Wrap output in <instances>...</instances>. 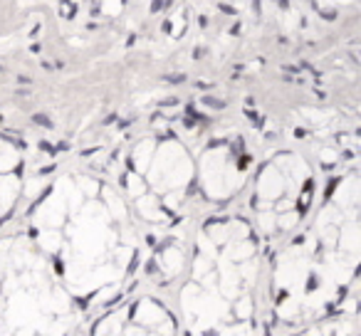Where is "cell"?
<instances>
[{
    "label": "cell",
    "instance_id": "6da1fadb",
    "mask_svg": "<svg viewBox=\"0 0 361 336\" xmlns=\"http://www.w3.org/2000/svg\"><path fill=\"white\" fill-rule=\"evenodd\" d=\"M32 124H37V126H45V129H52V121H50V116L47 114H32Z\"/></svg>",
    "mask_w": 361,
    "mask_h": 336
},
{
    "label": "cell",
    "instance_id": "2e32d148",
    "mask_svg": "<svg viewBox=\"0 0 361 336\" xmlns=\"http://www.w3.org/2000/svg\"><path fill=\"white\" fill-rule=\"evenodd\" d=\"M208 23H211V20H208L206 15H201V18H198V25H201V27H208Z\"/></svg>",
    "mask_w": 361,
    "mask_h": 336
},
{
    "label": "cell",
    "instance_id": "d6986e66",
    "mask_svg": "<svg viewBox=\"0 0 361 336\" xmlns=\"http://www.w3.org/2000/svg\"><path fill=\"white\" fill-rule=\"evenodd\" d=\"M277 6H280L282 11H287V8H290V0H277Z\"/></svg>",
    "mask_w": 361,
    "mask_h": 336
},
{
    "label": "cell",
    "instance_id": "ba28073f",
    "mask_svg": "<svg viewBox=\"0 0 361 336\" xmlns=\"http://www.w3.org/2000/svg\"><path fill=\"white\" fill-rule=\"evenodd\" d=\"M218 11H221V13H226V15H238V11H235V8H233V6H223V3H221V6H218Z\"/></svg>",
    "mask_w": 361,
    "mask_h": 336
},
{
    "label": "cell",
    "instance_id": "ffe728a7",
    "mask_svg": "<svg viewBox=\"0 0 361 336\" xmlns=\"http://www.w3.org/2000/svg\"><path fill=\"white\" fill-rule=\"evenodd\" d=\"M114 121H116V114H109V116H106V119H104V124L109 126V124H114Z\"/></svg>",
    "mask_w": 361,
    "mask_h": 336
},
{
    "label": "cell",
    "instance_id": "9a60e30c",
    "mask_svg": "<svg viewBox=\"0 0 361 336\" xmlns=\"http://www.w3.org/2000/svg\"><path fill=\"white\" fill-rule=\"evenodd\" d=\"M193 124H196V121H193V116H183V126H188V129H191Z\"/></svg>",
    "mask_w": 361,
    "mask_h": 336
},
{
    "label": "cell",
    "instance_id": "e0dca14e",
    "mask_svg": "<svg viewBox=\"0 0 361 336\" xmlns=\"http://www.w3.org/2000/svg\"><path fill=\"white\" fill-rule=\"evenodd\" d=\"M131 126V119H124V121H119V129L124 131V129H129Z\"/></svg>",
    "mask_w": 361,
    "mask_h": 336
},
{
    "label": "cell",
    "instance_id": "7402d4cb",
    "mask_svg": "<svg viewBox=\"0 0 361 336\" xmlns=\"http://www.w3.org/2000/svg\"><path fill=\"white\" fill-rule=\"evenodd\" d=\"M55 270H57V272H60V275H62V272H65V265H62L60 260H55Z\"/></svg>",
    "mask_w": 361,
    "mask_h": 336
},
{
    "label": "cell",
    "instance_id": "4fadbf2b",
    "mask_svg": "<svg viewBox=\"0 0 361 336\" xmlns=\"http://www.w3.org/2000/svg\"><path fill=\"white\" fill-rule=\"evenodd\" d=\"M336 183H339V178H331V183H329V188H326V198L331 196V191L336 188Z\"/></svg>",
    "mask_w": 361,
    "mask_h": 336
},
{
    "label": "cell",
    "instance_id": "5bb4252c",
    "mask_svg": "<svg viewBox=\"0 0 361 336\" xmlns=\"http://www.w3.org/2000/svg\"><path fill=\"white\" fill-rule=\"evenodd\" d=\"M203 55H206V50H203V47H196V50H193V57H196V60H201Z\"/></svg>",
    "mask_w": 361,
    "mask_h": 336
},
{
    "label": "cell",
    "instance_id": "8992f818",
    "mask_svg": "<svg viewBox=\"0 0 361 336\" xmlns=\"http://www.w3.org/2000/svg\"><path fill=\"white\" fill-rule=\"evenodd\" d=\"M319 287V277L317 275H310V282H307V292H314Z\"/></svg>",
    "mask_w": 361,
    "mask_h": 336
},
{
    "label": "cell",
    "instance_id": "ac0fdd59",
    "mask_svg": "<svg viewBox=\"0 0 361 336\" xmlns=\"http://www.w3.org/2000/svg\"><path fill=\"white\" fill-rule=\"evenodd\" d=\"M136 265H139V255H134V260H131V265H129V272H134Z\"/></svg>",
    "mask_w": 361,
    "mask_h": 336
},
{
    "label": "cell",
    "instance_id": "5b68a950",
    "mask_svg": "<svg viewBox=\"0 0 361 336\" xmlns=\"http://www.w3.org/2000/svg\"><path fill=\"white\" fill-rule=\"evenodd\" d=\"M319 18L326 23H334L336 20V11H319Z\"/></svg>",
    "mask_w": 361,
    "mask_h": 336
},
{
    "label": "cell",
    "instance_id": "7a4b0ae2",
    "mask_svg": "<svg viewBox=\"0 0 361 336\" xmlns=\"http://www.w3.org/2000/svg\"><path fill=\"white\" fill-rule=\"evenodd\" d=\"M203 104L211 106V109H226L228 101H221V99H216V97H203Z\"/></svg>",
    "mask_w": 361,
    "mask_h": 336
},
{
    "label": "cell",
    "instance_id": "cb8c5ba5",
    "mask_svg": "<svg viewBox=\"0 0 361 336\" xmlns=\"http://www.w3.org/2000/svg\"><path fill=\"white\" fill-rule=\"evenodd\" d=\"M0 72H3V67H0Z\"/></svg>",
    "mask_w": 361,
    "mask_h": 336
},
{
    "label": "cell",
    "instance_id": "9c48e42d",
    "mask_svg": "<svg viewBox=\"0 0 361 336\" xmlns=\"http://www.w3.org/2000/svg\"><path fill=\"white\" fill-rule=\"evenodd\" d=\"M159 104L161 106H176V104H178V99H176V97H166V99H161Z\"/></svg>",
    "mask_w": 361,
    "mask_h": 336
},
{
    "label": "cell",
    "instance_id": "603a6c76",
    "mask_svg": "<svg viewBox=\"0 0 361 336\" xmlns=\"http://www.w3.org/2000/svg\"><path fill=\"white\" fill-rule=\"evenodd\" d=\"M70 149V144H67V141H62V144H57V151H67Z\"/></svg>",
    "mask_w": 361,
    "mask_h": 336
},
{
    "label": "cell",
    "instance_id": "52a82bcc",
    "mask_svg": "<svg viewBox=\"0 0 361 336\" xmlns=\"http://www.w3.org/2000/svg\"><path fill=\"white\" fill-rule=\"evenodd\" d=\"M250 161H252V158H250L247 154H245V156H240V158H238V168H240V171H245L247 166H250Z\"/></svg>",
    "mask_w": 361,
    "mask_h": 336
},
{
    "label": "cell",
    "instance_id": "30bf717a",
    "mask_svg": "<svg viewBox=\"0 0 361 336\" xmlns=\"http://www.w3.org/2000/svg\"><path fill=\"white\" fill-rule=\"evenodd\" d=\"M40 151H47V154H55V146L47 144V141H40Z\"/></svg>",
    "mask_w": 361,
    "mask_h": 336
},
{
    "label": "cell",
    "instance_id": "44dd1931",
    "mask_svg": "<svg viewBox=\"0 0 361 336\" xmlns=\"http://www.w3.org/2000/svg\"><path fill=\"white\" fill-rule=\"evenodd\" d=\"M295 136H297V139H305L307 131H305V129H295Z\"/></svg>",
    "mask_w": 361,
    "mask_h": 336
},
{
    "label": "cell",
    "instance_id": "7c38bea8",
    "mask_svg": "<svg viewBox=\"0 0 361 336\" xmlns=\"http://www.w3.org/2000/svg\"><path fill=\"white\" fill-rule=\"evenodd\" d=\"M30 77H27V75H18V85H23V87H25V85H30Z\"/></svg>",
    "mask_w": 361,
    "mask_h": 336
},
{
    "label": "cell",
    "instance_id": "277c9868",
    "mask_svg": "<svg viewBox=\"0 0 361 336\" xmlns=\"http://www.w3.org/2000/svg\"><path fill=\"white\" fill-rule=\"evenodd\" d=\"M169 6H171V0H154V3H151V13H159Z\"/></svg>",
    "mask_w": 361,
    "mask_h": 336
},
{
    "label": "cell",
    "instance_id": "3957f363",
    "mask_svg": "<svg viewBox=\"0 0 361 336\" xmlns=\"http://www.w3.org/2000/svg\"><path fill=\"white\" fill-rule=\"evenodd\" d=\"M166 85H183L186 82V75H164Z\"/></svg>",
    "mask_w": 361,
    "mask_h": 336
},
{
    "label": "cell",
    "instance_id": "8fae6325",
    "mask_svg": "<svg viewBox=\"0 0 361 336\" xmlns=\"http://www.w3.org/2000/svg\"><path fill=\"white\" fill-rule=\"evenodd\" d=\"M226 144H228L226 139H213V141H211V144H208V146H211V149H218V146H226Z\"/></svg>",
    "mask_w": 361,
    "mask_h": 336
}]
</instances>
